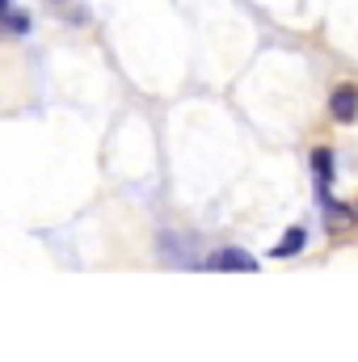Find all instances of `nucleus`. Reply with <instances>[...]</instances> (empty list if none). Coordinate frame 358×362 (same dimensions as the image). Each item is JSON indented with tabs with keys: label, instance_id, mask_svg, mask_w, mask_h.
I'll use <instances>...</instances> for the list:
<instances>
[{
	"label": "nucleus",
	"instance_id": "nucleus-2",
	"mask_svg": "<svg viewBox=\"0 0 358 362\" xmlns=\"http://www.w3.org/2000/svg\"><path fill=\"white\" fill-rule=\"evenodd\" d=\"M329 114L337 122H354L358 118V89L354 85H342V89L329 93Z\"/></svg>",
	"mask_w": 358,
	"mask_h": 362
},
{
	"label": "nucleus",
	"instance_id": "nucleus-5",
	"mask_svg": "<svg viewBox=\"0 0 358 362\" xmlns=\"http://www.w3.org/2000/svg\"><path fill=\"white\" fill-rule=\"evenodd\" d=\"M0 21H4L8 30H17V34H21V30H30V17H25V13H13V8H4V13H0Z\"/></svg>",
	"mask_w": 358,
	"mask_h": 362
},
{
	"label": "nucleus",
	"instance_id": "nucleus-6",
	"mask_svg": "<svg viewBox=\"0 0 358 362\" xmlns=\"http://www.w3.org/2000/svg\"><path fill=\"white\" fill-rule=\"evenodd\" d=\"M4 8H8V0H0V13H4Z\"/></svg>",
	"mask_w": 358,
	"mask_h": 362
},
{
	"label": "nucleus",
	"instance_id": "nucleus-1",
	"mask_svg": "<svg viewBox=\"0 0 358 362\" xmlns=\"http://www.w3.org/2000/svg\"><path fill=\"white\" fill-rule=\"evenodd\" d=\"M202 270H219V274H253V270H258V257H253V253H245V249H236V245H228V249L211 253V257L202 262Z\"/></svg>",
	"mask_w": 358,
	"mask_h": 362
},
{
	"label": "nucleus",
	"instance_id": "nucleus-3",
	"mask_svg": "<svg viewBox=\"0 0 358 362\" xmlns=\"http://www.w3.org/2000/svg\"><path fill=\"white\" fill-rule=\"evenodd\" d=\"M312 177H316V198H329V185H333V152L329 148H312Z\"/></svg>",
	"mask_w": 358,
	"mask_h": 362
},
{
	"label": "nucleus",
	"instance_id": "nucleus-4",
	"mask_svg": "<svg viewBox=\"0 0 358 362\" xmlns=\"http://www.w3.org/2000/svg\"><path fill=\"white\" fill-rule=\"evenodd\" d=\"M304 245H308V232L295 223V228H287V232H282V240L270 249V257H278V262H287V257H299V253H304Z\"/></svg>",
	"mask_w": 358,
	"mask_h": 362
}]
</instances>
